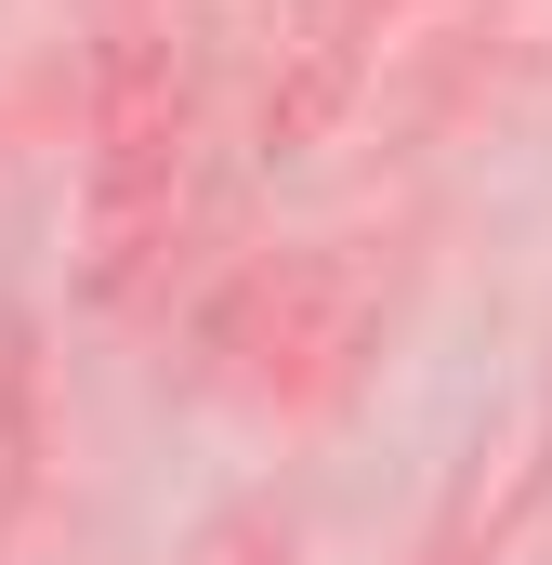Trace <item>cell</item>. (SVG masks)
Returning a JSON list of instances; mask_svg holds the SVG:
<instances>
[{
  "label": "cell",
  "instance_id": "obj_1",
  "mask_svg": "<svg viewBox=\"0 0 552 565\" xmlns=\"http://www.w3.org/2000/svg\"><path fill=\"white\" fill-rule=\"evenodd\" d=\"M198 211V79L171 40H106L93 79V237H79V289L93 302H145Z\"/></svg>",
  "mask_w": 552,
  "mask_h": 565
},
{
  "label": "cell",
  "instance_id": "obj_2",
  "mask_svg": "<svg viewBox=\"0 0 552 565\" xmlns=\"http://www.w3.org/2000/svg\"><path fill=\"white\" fill-rule=\"evenodd\" d=\"M369 316H382L369 264L276 250V264H251V277L211 302V382L251 395V408H329L355 382V355H369Z\"/></svg>",
  "mask_w": 552,
  "mask_h": 565
},
{
  "label": "cell",
  "instance_id": "obj_3",
  "mask_svg": "<svg viewBox=\"0 0 552 565\" xmlns=\"http://www.w3.org/2000/svg\"><path fill=\"white\" fill-rule=\"evenodd\" d=\"M395 26H408V0H289L276 13V79H264V145L276 158L342 132V106L369 93V66H382Z\"/></svg>",
  "mask_w": 552,
  "mask_h": 565
}]
</instances>
